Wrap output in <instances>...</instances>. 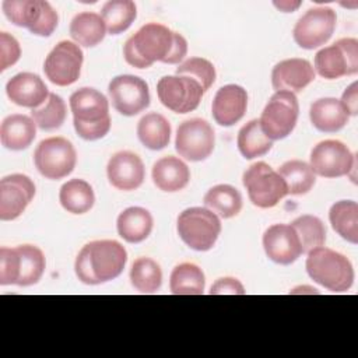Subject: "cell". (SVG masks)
I'll use <instances>...</instances> for the list:
<instances>
[{
    "mask_svg": "<svg viewBox=\"0 0 358 358\" xmlns=\"http://www.w3.org/2000/svg\"><path fill=\"white\" fill-rule=\"evenodd\" d=\"M291 225L301 241L302 253H308L312 249L324 245L326 227L320 218L310 214H305L295 218L291 222Z\"/></svg>",
    "mask_w": 358,
    "mask_h": 358,
    "instance_id": "39",
    "label": "cell"
},
{
    "mask_svg": "<svg viewBox=\"0 0 358 358\" xmlns=\"http://www.w3.org/2000/svg\"><path fill=\"white\" fill-rule=\"evenodd\" d=\"M106 27L101 14L92 11H83L74 15L70 22V36L77 45L84 48H94L103 41Z\"/></svg>",
    "mask_w": 358,
    "mask_h": 358,
    "instance_id": "28",
    "label": "cell"
},
{
    "mask_svg": "<svg viewBox=\"0 0 358 358\" xmlns=\"http://www.w3.org/2000/svg\"><path fill=\"white\" fill-rule=\"evenodd\" d=\"M34 162L42 176L57 180L73 172L77 152L67 138L49 137L38 144L34 152Z\"/></svg>",
    "mask_w": 358,
    "mask_h": 358,
    "instance_id": "10",
    "label": "cell"
},
{
    "mask_svg": "<svg viewBox=\"0 0 358 358\" xmlns=\"http://www.w3.org/2000/svg\"><path fill=\"white\" fill-rule=\"evenodd\" d=\"M306 271L309 277L331 292H345L352 287L354 268L341 253L319 246L306 253Z\"/></svg>",
    "mask_w": 358,
    "mask_h": 358,
    "instance_id": "5",
    "label": "cell"
},
{
    "mask_svg": "<svg viewBox=\"0 0 358 358\" xmlns=\"http://www.w3.org/2000/svg\"><path fill=\"white\" fill-rule=\"evenodd\" d=\"M157 94L165 108L176 113H187L199 106L204 90L196 80L175 74L158 81Z\"/></svg>",
    "mask_w": 358,
    "mask_h": 358,
    "instance_id": "14",
    "label": "cell"
},
{
    "mask_svg": "<svg viewBox=\"0 0 358 358\" xmlns=\"http://www.w3.org/2000/svg\"><path fill=\"white\" fill-rule=\"evenodd\" d=\"M130 281L138 292H157L162 284V271L159 264L150 257L136 259L130 268Z\"/></svg>",
    "mask_w": 358,
    "mask_h": 358,
    "instance_id": "37",
    "label": "cell"
},
{
    "mask_svg": "<svg viewBox=\"0 0 358 358\" xmlns=\"http://www.w3.org/2000/svg\"><path fill=\"white\" fill-rule=\"evenodd\" d=\"M340 102L343 103V106L348 115L355 116L358 113V84H357V81H354L350 87L345 88Z\"/></svg>",
    "mask_w": 358,
    "mask_h": 358,
    "instance_id": "44",
    "label": "cell"
},
{
    "mask_svg": "<svg viewBox=\"0 0 358 358\" xmlns=\"http://www.w3.org/2000/svg\"><path fill=\"white\" fill-rule=\"evenodd\" d=\"M337 24L336 11L330 7L309 8L295 24L294 41L302 49H316L333 35Z\"/></svg>",
    "mask_w": 358,
    "mask_h": 358,
    "instance_id": "13",
    "label": "cell"
},
{
    "mask_svg": "<svg viewBox=\"0 0 358 358\" xmlns=\"http://www.w3.org/2000/svg\"><path fill=\"white\" fill-rule=\"evenodd\" d=\"M73 124L77 134L88 141L105 137L110 129L109 102L95 88L84 87L70 96Z\"/></svg>",
    "mask_w": 358,
    "mask_h": 358,
    "instance_id": "2",
    "label": "cell"
},
{
    "mask_svg": "<svg viewBox=\"0 0 358 358\" xmlns=\"http://www.w3.org/2000/svg\"><path fill=\"white\" fill-rule=\"evenodd\" d=\"M83 60L84 55L77 43L62 41L46 56L43 71L50 83L66 87L78 80Z\"/></svg>",
    "mask_w": 358,
    "mask_h": 358,
    "instance_id": "17",
    "label": "cell"
},
{
    "mask_svg": "<svg viewBox=\"0 0 358 358\" xmlns=\"http://www.w3.org/2000/svg\"><path fill=\"white\" fill-rule=\"evenodd\" d=\"M236 144L239 152L246 159L262 157L267 154L273 147V141L263 133L259 119H253L242 126L238 133Z\"/></svg>",
    "mask_w": 358,
    "mask_h": 358,
    "instance_id": "36",
    "label": "cell"
},
{
    "mask_svg": "<svg viewBox=\"0 0 358 358\" xmlns=\"http://www.w3.org/2000/svg\"><path fill=\"white\" fill-rule=\"evenodd\" d=\"M310 168L323 178H340L355 171V155L338 140L317 143L310 152Z\"/></svg>",
    "mask_w": 358,
    "mask_h": 358,
    "instance_id": "15",
    "label": "cell"
},
{
    "mask_svg": "<svg viewBox=\"0 0 358 358\" xmlns=\"http://www.w3.org/2000/svg\"><path fill=\"white\" fill-rule=\"evenodd\" d=\"M277 172L284 179L288 194H305L313 187L316 182V175L310 165L301 159H291L284 162Z\"/></svg>",
    "mask_w": 358,
    "mask_h": 358,
    "instance_id": "35",
    "label": "cell"
},
{
    "mask_svg": "<svg viewBox=\"0 0 358 358\" xmlns=\"http://www.w3.org/2000/svg\"><path fill=\"white\" fill-rule=\"evenodd\" d=\"M298 115L296 95L289 91H275L262 112L260 127L271 141L281 140L292 133Z\"/></svg>",
    "mask_w": 358,
    "mask_h": 358,
    "instance_id": "9",
    "label": "cell"
},
{
    "mask_svg": "<svg viewBox=\"0 0 358 358\" xmlns=\"http://www.w3.org/2000/svg\"><path fill=\"white\" fill-rule=\"evenodd\" d=\"M309 117L319 131L336 133L348 123L350 115L338 99L320 98L310 105Z\"/></svg>",
    "mask_w": 358,
    "mask_h": 358,
    "instance_id": "26",
    "label": "cell"
},
{
    "mask_svg": "<svg viewBox=\"0 0 358 358\" xmlns=\"http://www.w3.org/2000/svg\"><path fill=\"white\" fill-rule=\"evenodd\" d=\"M35 196L34 182L22 173H13L0 180V220L18 218Z\"/></svg>",
    "mask_w": 358,
    "mask_h": 358,
    "instance_id": "18",
    "label": "cell"
},
{
    "mask_svg": "<svg viewBox=\"0 0 358 358\" xmlns=\"http://www.w3.org/2000/svg\"><path fill=\"white\" fill-rule=\"evenodd\" d=\"M215 145V134L211 124L200 117L185 120L176 130L175 148L178 154L192 162L208 158Z\"/></svg>",
    "mask_w": 358,
    "mask_h": 358,
    "instance_id": "12",
    "label": "cell"
},
{
    "mask_svg": "<svg viewBox=\"0 0 358 358\" xmlns=\"http://www.w3.org/2000/svg\"><path fill=\"white\" fill-rule=\"evenodd\" d=\"M1 8L8 21L38 36H50L59 22L56 10L45 0H4Z\"/></svg>",
    "mask_w": 358,
    "mask_h": 358,
    "instance_id": "7",
    "label": "cell"
},
{
    "mask_svg": "<svg viewBox=\"0 0 358 358\" xmlns=\"http://www.w3.org/2000/svg\"><path fill=\"white\" fill-rule=\"evenodd\" d=\"M313 70L327 80L355 74L358 71V41L355 38H341L320 49L315 55Z\"/></svg>",
    "mask_w": 358,
    "mask_h": 358,
    "instance_id": "11",
    "label": "cell"
},
{
    "mask_svg": "<svg viewBox=\"0 0 358 358\" xmlns=\"http://www.w3.org/2000/svg\"><path fill=\"white\" fill-rule=\"evenodd\" d=\"M245 287L242 285V282L234 277H222L218 278L210 288V294L211 295H224V294H229V295H243Z\"/></svg>",
    "mask_w": 358,
    "mask_h": 358,
    "instance_id": "42",
    "label": "cell"
},
{
    "mask_svg": "<svg viewBox=\"0 0 358 358\" xmlns=\"http://www.w3.org/2000/svg\"><path fill=\"white\" fill-rule=\"evenodd\" d=\"M137 136L144 147L154 151L162 150L171 140V123L157 112L147 113L138 120Z\"/></svg>",
    "mask_w": 358,
    "mask_h": 358,
    "instance_id": "29",
    "label": "cell"
},
{
    "mask_svg": "<svg viewBox=\"0 0 358 358\" xmlns=\"http://www.w3.org/2000/svg\"><path fill=\"white\" fill-rule=\"evenodd\" d=\"M113 108L123 116H134L150 106L148 84L131 74L116 76L108 85Z\"/></svg>",
    "mask_w": 358,
    "mask_h": 358,
    "instance_id": "16",
    "label": "cell"
},
{
    "mask_svg": "<svg viewBox=\"0 0 358 358\" xmlns=\"http://www.w3.org/2000/svg\"><path fill=\"white\" fill-rule=\"evenodd\" d=\"M152 182L162 192H179L190 180L187 165L178 157L168 155L152 165Z\"/></svg>",
    "mask_w": 358,
    "mask_h": 358,
    "instance_id": "25",
    "label": "cell"
},
{
    "mask_svg": "<svg viewBox=\"0 0 358 358\" xmlns=\"http://www.w3.org/2000/svg\"><path fill=\"white\" fill-rule=\"evenodd\" d=\"M242 182L249 200L259 208H271L288 194L284 179L263 161L250 165L243 172Z\"/></svg>",
    "mask_w": 358,
    "mask_h": 358,
    "instance_id": "8",
    "label": "cell"
},
{
    "mask_svg": "<svg viewBox=\"0 0 358 358\" xmlns=\"http://www.w3.org/2000/svg\"><path fill=\"white\" fill-rule=\"evenodd\" d=\"M154 220L148 210L143 207H129L122 211L116 221L117 234L129 243H140L152 231Z\"/></svg>",
    "mask_w": 358,
    "mask_h": 358,
    "instance_id": "27",
    "label": "cell"
},
{
    "mask_svg": "<svg viewBox=\"0 0 358 358\" xmlns=\"http://www.w3.org/2000/svg\"><path fill=\"white\" fill-rule=\"evenodd\" d=\"M46 267L43 252L34 245L0 248V284L29 287L36 284Z\"/></svg>",
    "mask_w": 358,
    "mask_h": 358,
    "instance_id": "4",
    "label": "cell"
},
{
    "mask_svg": "<svg viewBox=\"0 0 358 358\" xmlns=\"http://www.w3.org/2000/svg\"><path fill=\"white\" fill-rule=\"evenodd\" d=\"M204 204L208 210L221 218H232L242 210V196L231 185L213 186L204 196Z\"/></svg>",
    "mask_w": 358,
    "mask_h": 358,
    "instance_id": "32",
    "label": "cell"
},
{
    "mask_svg": "<svg viewBox=\"0 0 358 358\" xmlns=\"http://www.w3.org/2000/svg\"><path fill=\"white\" fill-rule=\"evenodd\" d=\"M187 53V41L183 38V35H180L179 32H173V43H172V49L169 52V55L166 56V59L164 60V63L168 64H176L179 62L183 60V57Z\"/></svg>",
    "mask_w": 358,
    "mask_h": 358,
    "instance_id": "43",
    "label": "cell"
},
{
    "mask_svg": "<svg viewBox=\"0 0 358 358\" xmlns=\"http://www.w3.org/2000/svg\"><path fill=\"white\" fill-rule=\"evenodd\" d=\"M333 229L347 242L358 243V204L354 200L336 201L329 211Z\"/></svg>",
    "mask_w": 358,
    "mask_h": 358,
    "instance_id": "31",
    "label": "cell"
},
{
    "mask_svg": "<svg viewBox=\"0 0 358 358\" xmlns=\"http://www.w3.org/2000/svg\"><path fill=\"white\" fill-rule=\"evenodd\" d=\"M6 94L15 105L35 109L45 103L50 92L38 74L18 73L7 81Z\"/></svg>",
    "mask_w": 358,
    "mask_h": 358,
    "instance_id": "23",
    "label": "cell"
},
{
    "mask_svg": "<svg viewBox=\"0 0 358 358\" xmlns=\"http://www.w3.org/2000/svg\"><path fill=\"white\" fill-rule=\"evenodd\" d=\"M62 207L71 214H84L90 211L95 203V194L91 185L84 179L67 180L59 192Z\"/></svg>",
    "mask_w": 358,
    "mask_h": 358,
    "instance_id": "30",
    "label": "cell"
},
{
    "mask_svg": "<svg viewBox=\"0 0 358 358\" xmlns=\"http://www.w3.org/2000/svg\"><path fill=\"white\" fill-rule=\"evenodd\" d=\"M178 76H186L196 80L204 92L210 90V87L215 81V67L214 64L204 57H189L176 69Z\"/></svg>",
    "mask_w": 358,
    "mask_h": 358,
    "instance_id": "40",
    "label": "cell"
},
{
    "mask_svg": "<svg viewBox=\"0 0 358 358\" xmlns=\"http://www.w3.org/2000/svg\"><path fill=\"white\" fill-rule=\"evenodd\" d=\"M36 127L34 119L27 115L14 113L4 117L0 126L1 145L11 151L28 148L36 136Z\"/></svg>",
    "mask_w": 358,
    "mask_h": 358,
    "instance_id": "24",
    "label": "cell"
},
{
    "mask_svg": "<svg viewBox=\"0 0 358 358\" xmlns=\"http://www.w3.org/2000/svg\"><path fill=\"white\" fill-rule=\"evenodd\" d=\"M21 56L18 41L8 32H0V70L14 66Z\"/></svg>",
    "mask_w": 358,
    "mask_h": 358,
    "instance_id": "41",
    "label": "cell"
},
{
    "mask_svg": "<svg viewBox=\"0 0 358 358\" xmlns=\"http://www.w3.org/2000/svg\"><path fill=\"white\" fill-rule=\"evenodd\" d=\"M204 287V273L194 263H180L171 273L169 288L175 295H201Z\"/></svg>",
    "mask_w": 358,
    "mask_h": 358,
    "instance_id": "33",
    "label": "cell"
},
{
    "mask_svg": "<svg viewBox=\"0 0 358 358\" xmlns=\"http://www.w3.org/2000/svg\"><path fill=\"white\" fill-rule=\"evenodd\" d=\"M176 229L190 249L207 252L215 245L221 234V221L208 208L190 207L179 214Z\"/></svg>",
    "mask_w": 358,
    "mask_h": 358,
    "instance_id": "6",
    "label": "cell"
},
{
    "mask_svg": "<svg viewBox=\"0 0 358 358\" xmlns=\"http://www.w3.org/2000/svg\"><path fill=\"white\" fill-rule=\"evenodd\" d=\"M263 248L270 260L288 266L302 255L301 241L289 224H274L263 235Z\"/></svg>",
    "mask_w": 358,
    "mask_h": 358,
    "instance_id": "19",
    "label": "cell"
},
{
    "mask_svg": "<svg viewBox=\"0 0 358 358\" xmlns=\"http://www.w3.org/2000/svg\"><path fill=\"white\" fill-rule=\"evenodd\" d=\"M66 115L67 108L63 98L53 92L49 94V98L45 101L43 105L31 109V117L34 119L35 124L45 131L59 129L64 123Z\"/></svg>",
    "mask_w": 358,
    "mask_h": 358,
    "instance_id": "38",
    "label": "cell"
},
{
    "mask_svg": "<svg viewBox=\"0 0 358 358\" xmlns=\"http://www.w3.org/2000/svg\"><path fill=\"white\" fill-rule=\"evenodd\" d=\"M126 262L127 252L117 241H92L77 255L74 271L81 282L98 285L119 277Z\"/></svg>",
    "mask_w": 358,
    "mask_h": 358,
    "instance_id": "1",
    "label": "cell"
},
{
    "mask_svg": "<svg viewBox=\"0 0 358 358\" xmlns=\"http://www.w3.org/2000/svg\"><path fill=\"white\" fill-rule=\"evenodd\" d=\"M248 92L243 87L236 84H227L221 87L211 105L214 120L224 127L234 126L246 113Z\"/></svg>",
    "mask_w": 358,
    "mask_h": 358,
    "instance_id": "21",
    "label": "cell"
},
{
    "mask_svg": "<svg viewBox=\"0 0 358 358\" xmlns=\"http://www.w3.org/2000/svg\"><path fill=\"white\" fill-rule=\"evenodd\" d=\"M109 183L117 190L130 192L141 186L145 169L141 158L131 151H119L110 157L106 165Z\"/></svg>",
    "mask_w": 358,
    "mask_h": 358,
    "instance_id": "20",
    "label": "cell"
},
{
    "mask_svg": "<svg viewBox=\"0 0 358 358\" xmlns=\"http://www.w3.org/2000/svg\"><path fill=\"white\" fill-rule=\"evenodd\" d=\"M274 6L284 13H291L301 6V1H274Z\"/></svg>",
    "mask_w": 358,
    "mask_h": 358,
    "instance_id": "45",
    "label": "cell"
},
{
    "mask_svg": "<svg viewBox=\"0 0 358 358\" xmlns=\"http://www.w3.org/2000/svg\"><path fill=\"white\" fill-rule=\"evenodd\" d=\"M315 80V70L306 59L291 57L277 63L271 71V84L275 91L301 92Z\"/></svg>",
    "mask_w": 358,
    "mask_h": 358,
    "instance_id": "22",
    "label": "cell"
},
{
    "mask_svg": "<svg viewBox=\"0 0 358 358\" xmlns=\"http://www.w3.org/2000/svg\"><path fill=\"white\" fill-rule=\"evenodd\" d=\"M101 17L105 22L106 32L119 35L134 22L137 7L131 0H110L102 6Z\"/></svg>",
    "mask_w": 358,
    "mask_h": 358,
    "instance_id": "34",
    "label": "cell"
},
{
    "mask_svg": "<svg viewBox=\"0 0 358 358\" xmlns=\"http://www.w3.org/2000/svg\"><path fill=\"white\" fill-rule=\"evenodd\" d=\"M172 43L173 31L162 24L148 22L126 41L123 56L130 66L147 69L155 62L164 63L172 49Z\"/></svg>",
    "mask_w": 358,
    "mask_h": 358,
    "instance_id": "3",
    "label": "cell"
}]
</instances>
